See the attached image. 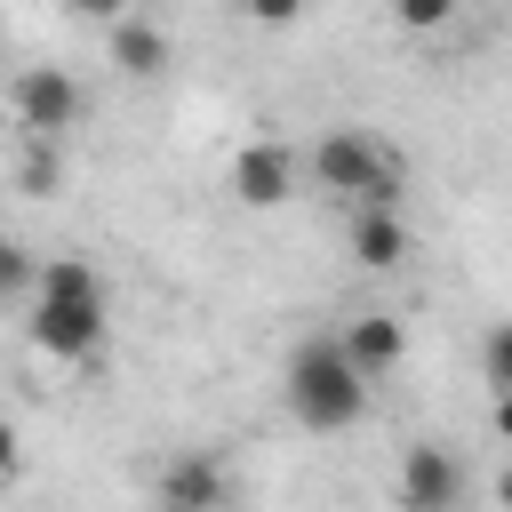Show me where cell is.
<instances>
[{
	"label": "cell",
	"mask_w": 512,
	"mask_h": 512,
	"mask_svg": "<svg viewBox=\"0 0 512 512\" xmlns=\"http://www.w3.org/2000/svg\"><path fill=\"white\" fill-rule=\"evenodd\" d=\"M392 16H400L408 32H448V16H456V0H392Z\"/></svg>",
	"instance_id": "13"
},
{
	"label": "cell",
	"mask_w": 512,
	"mask_h": 512,
	"mask_svg": "<svg viewBox=\"0 0 512 512\" xmlns=\"http://www.w3.org/2000/svg\"><path fill=\"white\" fill-rule=\"evenodd\" d=\"M24 336H32L40 360H64V368H80V360L104 344V280H96L88 256H48V264H40Z\"/></svg>",
	"instance_id": "1"
},
{
	"label": "cell",
	"mask_w": 512,
	"mask_h": 512,
	"mask_svg": "<svg viewBox=\"0 0 512 512\" xmlns=\"http://www.w3.org/2000/svg\"><path fill=\"white\" fill-rule=\"evenodd\" d=\"M152 512H232V472L216 448H176L152 472Z\"/></svg>",
	"instance_id": "5"
},
{
	"label": "cell",
	"mask_w": 512,
	"mask_h": 512,
	"mask_svg": "<svg viewBox=\"0 0 512 512\" xmlns=\"http://www.w3.org/2000/svg\"><path fill=\"white\" fill-rule=\"evenodd\" d=\"M72 16H88V24H120L128 0H72Z\"/></svg>",
	"instance_id": "15"
},
{
	"label": "cell",
	"mask_w": 512,
	"mask_h": 512,
	"mask_svg": "<svg viewBox=\"0 0 512 512\" xmlns=\"http://www.w3.org/2000/svg\"><path fill=\"white\" fill-rule=\"evenodd\" d=\"M496 504L512 512V448H504V472H496Z\"/></svg>",
	"instance_id": "18"
},
{
	"label": "cell",
	"mask_w": 512,
	"mask_h": 512,
	"mask_svg": "<svg viewBox=\"0 0 512 512\" xmlns=\"http://www.w3.org/2000/svg\"><path fill=\"white\" fill-rule=\"evenodd\" d=\"M304 168H312L320 192H336V200H352V208H400V176H408L400 152L376 144L368 128H328Z\"/></svg>",
	"instance_id": "3"
},
{
	"label": "cell",
	"mask_w": 512,
	"mask_h": 512,
	"mask_svg": "<svg viewBox=\"0 0 512 512\" xmlns=\"http://www.w3.org/2000/svg\"><path fill=\"white\" fill-rule=\"evenodd\" d=\"M80 80L64 72V64H24L16 80H8V112H16V128L24 136H56L64 144V128L80 120Z\"/></svg>",
	"instance_id": "4"
},
{
	"label": "cell",
	"mask_w": 512,
	"mask_h": 512,
	"mask_svg": "<svg viewBox=\"0 0 512 512\" xmlns=\"http://www.w3.org/2000/svg\"><path fill=\"white\" fill-rule=\"evenodd\" d=\"M344 352H352V368H360L368 384H384V376L400 368V352H408V328H400L392 312H360V320L344 328Z\"/></svg>",
	"instance_id": "8"
},
{
	"label": "cell",
	"mask_w": 512,
	"mask_h": 512,
	"mask_svg": "<svg viewBox=\"0 0 512 512\" xmlns=\"http://www.w3.org/2000/svg\"><path fill=\"white\" fill-rule=\"evenodd\" d=\"M488 432L512 448V392H496V400H488Z\"/></svg>",
	"instance_id": "16"
},
{
	"label": "cell",
	"mask_w": 512,
	"mask_h": 512,
	"mask_svg": "<svg viewBox=\"0 0 512 512\" xmlns=\"http://www.w3.org/2000/svg\"><path fill=\"white\" fill-rule=\"evenodd\" d=\"M8 472H16V424L0 416V480H8Z\"/></svg>",
	"instance_id": "17"
},
{
	"label": "cell",
	"mask_w": 512,
	"mask_h": 512,
	"mask_svg": "<svg viewBox=\"0 0 512 512\" xmlns=\"http://www.w3.org/2000/svg\"><path fill=\"white\" fill-rule=\"evenodd\" d=\"M392 496H400V512H464V464H456V448L408 440V448H400Z\"/></svg>",
	"instance_id": "6"
},
{
	"label": "cell",
	"mask_w": 512,
	"mask_h": 512,
	"mask_svg": "<svg viewBox=\"0 0 512 512\" xmlns=\"http://www.w3.org/2000/svg\"><path fill=\"white\" fill-rule=\"evenodd\" d=\"M480 376H488V392H512V320H496L480 336Z\"/></svg>",
	"instance_id": "11"
},
{
	"label": "cell",
	"mask_w": 512,
	"mask_h": 512,
	"mask_svg": "<svg viewBox=\"0 0 512 512\" xmlns=\"http://www.w3.org/2000/svg\"><path fill=\"white\" fill-rule=\"evenodd\" d=\"M104 40H112V64L128 72V80H160L168 72V32L152 24V16H120V24H104Z\"/></svg>",
	"instance_id": "9"
},
{
	"label": "cell",
	"mask_w": 512,
	"mask_h": 512,
	"mask_svg": "<svg viewBox=\"0 0 512 512\" xmlns=\"http://www.w3.org/2000/svg\"><path fill=\"white\" fill-rule=\"evenodd\" d=\"M368 376L352 368V352H344V336H296V352H288V368H280V400H288V416L304 424V432H352L360 416H368Z\"/></svg>",
	"instance_id": "2"
},
{
	"label": "cell",
	"mask_w": 512,
	"mask_h": 512,
	"mask_svg": "<svg viewBox=\"0 0 512 512\" xmlns=\"http://www.w3.org/2000/svg\"><path fill=\"white\" fill-rule=\"evenodd\" d=\"M232 200L240 208H288L296 200V152L288 144H240L232 152Z\"/></svg>",
	"instance_id": "7"
},
{
	"label": "cell",
	"mask_w": 512,
	"mask_h": 512,
	"mask_svg": "<svg viewBox=\"0 0 512 512\" xmlns=\"http://www.w3.org/2000/svg\"><path fill=\"white\" fill-rule=\"evenodd\" d=\"M24 288H40V264L24 240H0V296H24Z\"/></svg>",
	"instance_id": "12"
},
{
	"label": "cell",
	"mask_w": 512,
	"mask_h": 512,
	"mask_svg": "<svg viewBox=\"0 0 512 512\" xmlns=\"http://www.w3.org/2000/svg\"><path fill=\"white\" fill-rule=\"evenodd\" d=\"M240 16H248V24H296L304 0H240Z\"/></svg>",
	"instance_id": "14"
},
{
	"label": "cell",
	"mask_w": 512,
	"mask_h": 512,
	"mask_svg": "<svg viewBox=\"0 0 512 512\" xmlns=\"http://www.w3.org/2000/svg\"><path fill=\"white\" fill-rule=\"evenodd\" d=\"M352 264H360V272L408 264V224H400V208H352Z\"/></svg>",
	"instance_id": "10"
}]
</instances>
